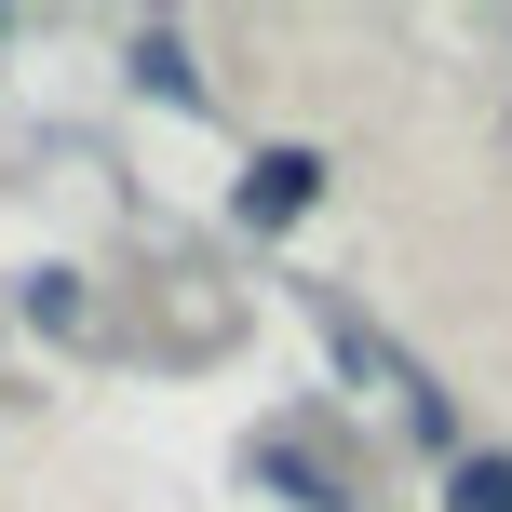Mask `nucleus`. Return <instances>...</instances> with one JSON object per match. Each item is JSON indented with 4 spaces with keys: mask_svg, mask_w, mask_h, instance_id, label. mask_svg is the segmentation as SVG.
<instances>
[{
    "mask_svg": "<svg viewBox=\"0 0 512 512\" xmlns=\"http://www.w3.org/2000/svg\"><path fill=\"white\" fill-rule=\"evenodd\" d=\"M310 337H324V351H337V364H351V378H364V391H378V405H391V418H405V432H418V445H445V459H459V405H445V378H432V364H405V351H391V337H378V324H364V310H351V297H324V283H310Z\"/></svg>",
    "mask_w": 512,
    "mask_h": 512,
    "instance_id": "f257e3e1",
    "label": "nucleus"
},
{
    "mask_svg": "<svg viewBox=\"0 0 512 512\" xmlns=\"http://www.w3.org/2000/svg\"><path fill=\"white\" fill-rule=\"evenodd\" d=\"M310 189H324V149H270V162L243 176V216H256V230H283V216H297Z\"/></svg>",
    "mask_w": 512,
    "mask_h": 512,
    "instance_id": "f03ea898",
    "label": "nucleus"
},
{
    "mask_svg": "<svg viewBox=\"0 0 512 512\" xmlns=\"http://www.w3.org/2000/svg\"><path fill=\"white\" fill-rule=\"evenodd\" d=\"M445 512H512V459L499 445H459L445 459Z\"/></svg>",
    "mask_w": 512,
    "mask_h": 512,
    "instance_id": "7ed1b4c3",
    "label": "nucleus"
},
{
    "mask_svg": "<svg viewBox=\"0 0 512 512\" xmlns=\"http://www.w3.org/2000/svg\"><path fill=\"white\" fill-rule=\"evenodd\" d=\"M135 68H149V95H176V108H189V95H203V81H189V54H176V41H162V27H149V41H135Z\"/></svg>",
    "mask_w": 512,
    "mask_h": 512,
    "instance_id": "20e7f679",
    "label": "nucleus"
}]
</instances>
